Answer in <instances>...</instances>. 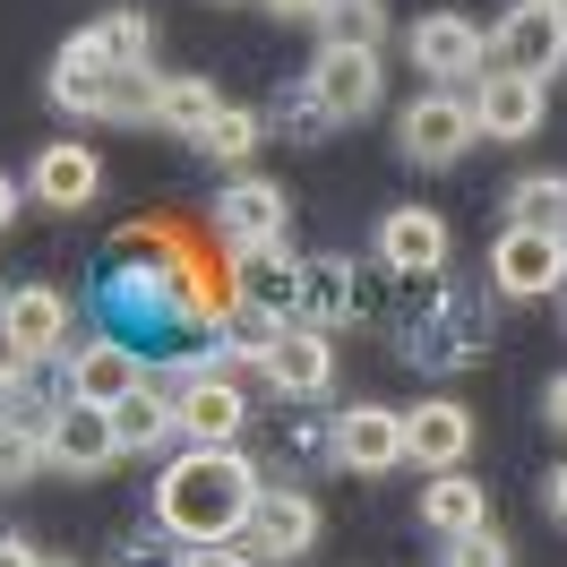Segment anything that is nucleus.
Here are the masks:
<instances>
[{
	"mask_svg": "<svg viewBox=\"0 0 567 567\" xmlns=\"http://www.w3.org/2000/svg\"><path fill=\"white\" fill-rule=\"evenodd\" d=\"M258 491H267V473L241 447H181L155 482V525L173 542H241Z\"/></svg>",
	"mask_w": 567,
	"mask_h": 567,
	"instance_id": "obj_1",
	"label": "nucleus"
},
{
	"mask_svg": "<svg viewBox=\"0 0 567 567\" xmlns=\"http://www.w3.org/2000/svg\"><path fill=\"white\" fill-rule=\"evenodd\" d=\"M498 327H491V292L482 284H439L422 276V292L404 301V319H395V353L430 370V379H456L473 361H491Z\"/></svg>",
	"mask_w": 567,
	"mask_h": 567,
	"instance_id": "obj_2",
	"label": "nucleus"
},
{
	"mask_svg": "<svg viewBox=\"0 0 567 567\" xmlns=\"http://www.w3.org/2000/svg\"><path fill=\"white\" fill-rule=\"evenodd\" d=\"M215 241L224 258H249V249H284L292 241V207H284V181L241 173L224 198H215Z\"/></svg>",
	"mask_w": 567,
	"mask_h": 567,
	"instance_id": "obj_3",
	"label": "nucleus"
},
{
	"mask_svg": "<svg viewBox=\"0 0 567 567\" xmlns=\"http://www.w3.org/2000/svg\"><path fill=\"white\" fill-rule=\"evenodd\" d=\"M473 138H482V130H473V95H447V86L413 95L404 121H395V155H404V164H456Z\"/></svg>",
	"mask_w": 567,
	"mask_h": 567,
	"instance_id": "obj_4",
	"label": "nucleus"
},
{
	"mask_svg": "<svg viewBox=\"0 0 567 567\" xmlns=\"http://www.w3.org/2000/svg\"><path fill=\"white\" fill-rule=\"evenodd\" d=\"M491 70L559 78L567 70V18H559V9H542V0H516V9L491 27Z\"/></svg>",
	"mask_w": 567,
	"mask_h": 567,
	"instance_id": "obj_5",
	"label": "nucleus"
},
{
	"mask_svg": "<svg viewBox=\"0 0 567 567\" xmlns=\"http://www.w3.org/2000/svg\"><path fill=\"white\" fill-rule=\"evenodd\" d=\"M0 353H18V361L70 353V292H52V284H9V292H0Z\"/></svg>",
	"mask_w": 567,
	"mask_h": 567,
	"instance_id": "obj_6",
	"label": "nucleus"
},
{
	"mask_svg": "<svg viewBox=\"0 0 567 567\" xmlns=\"http://www.w3.org/2000/svg\"><path fill=\"white\" fill-rule=\"evenodd\" d=\"M491 292H507V301H542V292H559L567 284V241L559 233H525V224H507L491 241Z\"/></svg>",
	"mask_w": 567,
	"mask_h": 567,
	"instance_id": "obj_7",
	"label": "nucleus"
},
{
	"mask_svg": "<svg viewBox=\"0 0 567 567\" xmlns=\"http://www.w3.org/2000/svg\"><path fill=\"white\" fill-rule=\"evenodd\" d=\"M258 370H267V388H276L284 404H319V395L336 388V353H327L319 327H301V319H284L276 336H267Z\"/></svg>",
	"mask_w": 567,
	"mask_h": 567,
	"instance_id": "obj_8",
	"label": "nucleus"
},
{
	"mask_svg": "<svg viewBox=\"0 0 567 567\" xmlns=\"http://www.w3.org/2000/svg\"><path fill=\"white\" fill-rule=\"evenodd\" d=\"M292 319L301 327H319V336H336V327H353L370 319V284H361L353 258H301V292H292Z\"/></svg>",
	"mask_w": 567,
	"mask_h": 567,
	"instance_id": "obj_9",
	"label": "nucleus"
},
{
	"mask_svg": "<svg viewBox=\"0 0 567 567\" xmlns=\"http://www.w3.org/2000/svg\"><path fill=\"white\" fill-rule=\"evenodd\" d=\"M173 413H181V439H189V447H233L249 430V395H241V379H224V370H189L181 395H173Z\"/></svg>",
	"mask_w": 567,
	"mask_h": 567,
	"instance_id": "obj_10",
	"label": "nucleus"
},
{
	"mask_svg": "<svg viewBox=\"0 0 567 567\" xmlns=\"http://www.w3.org/2000/svg\"><path fill=\"white\" fill-rule=\"evenodd\" d=\"M310 95H319L336 121H370L379 95H388L379 52H361V43H319V61H310Z\"/></svg>",
	"mask_w": 567,
	"mask_h": 567,
	"instance_id": "obj_11",
	"label": "nucleus"
},
{
	"mask_svg": "<svg viewBox=\"0 0 567 567\" xmlns=\"http://www.w3.org/2000/svg\"><path fill=\"white\" fill-rule=\"evenodd\" d=\"M112 456H121L112 404H86V395H70V404L43 422V464H61V473H104Z\"/></svg>",
	"mask_w": 567,
	"mask_h": 567,
	"instance_id": "obj_12",
	"label": "nucleus"
},
{
	"mask_svg": "<svg viewBox=\"0 0 567 567\" xmlns=\"http://www.w3.org/2000/svg\"><path fill=\"white\" fill-rule=\"evenodd\" d=\"M404 52H413L422 78H482L491 70V35H482L473 18H456V9H430L422 27L404 35Z\"/></svg>",
	"mask_w": 567,
	"mask_h": 567,
	"instance_id": "obj_13",
	"label": "nucleus"
},
{
	"mask_svg": "<svg viewBox=\"0 0 567 567\" xmlns=\"http://www.w3.org/2000/svg\"><path fill=\"white\" fill-rule=\"evenodd\" d=\"M241 542L258 550V567L267 559H301L310 542H319V498L310 491H258V507H249V525H241Z\"/></svg>",
	"mask_w": 567,
	"mask_h": 567,
	"instance_id": "obj_14",
	"label": "nucleus"
},
{
	"mask_svg": "<svg viewBox=\"0 0 567 567\" xmlns=\"http://www.w3.org/2000/svg\"><path fill=\"white\" fill-rule=\"evenodd\" d=\"M379 267L404 284H422L447 267V215H430V207H388L379 215Z\"/></svg>",
	"mask_w": 567,
	"mask_h": 567,
	"instance_id": "obj_15",
	"label": "nucleus"
},
{
	"mask_svg": "<svg viewBox=\"0 0 567 567\" xmlns=\"http://www.w3.org/2000/svg\"><path fill=\"white\" fill-rule=\"evenodd\" d=\"M404 456L422 464V473H456L473 456V413H464L456 395H422L404 413Z\"/></svg>",
	"mask_w": 567,
	"mask_h": 567,
	"instance_id": "obj_16",
	"label": "nucleus"
},
{
	"mask_svg": "<svg viewBox=\"0 0 567 567\" xmlns=\"http://www.w3.org/2000/svg\"><path fill=\"white\" fill-rule=\"evenodd\" d=\"M336 464L344 473H395L404 464V413L395 404H344L336 413Z\"/></svg>",
	"mask_w": 567,
	"mask_h": 567,
	"instance_id": "obj_17",
	"label": "nucleus"
},
{
	"mask_svg": "<svg viewBox=\"0 0 567 567\" xmlns=\"http://www.w3.org/2000/svg\"><path fill=\"white\" fill-rule=\"evenodd\" d=\"M542 78H516V70H491L482 86H473V130H491L498 146H516L542 130Z\"/></svg>",
	"mask_w": 567,
	"mask_h": 567,
	"instance_id": "obj_18",
	"label": "nucleus"
},
{
	"mask_svg": "<svg viewBox=\"0 0 567 567\" xmlns=\"http://www.w3.org/2000/svg\"><path fill=\"white\" fill-rule=\"evenodd\" d=\"M130 388H146V353H138V344L86 336V344L70 353V395H86V404H121Z\"/></svg>",
	"mask_w": 567,
	"mask_h": 567,
	"instance_id": "obj_19",
	"label": "nucleus"
},
{
	"mask_svg": "<svg viewBox=\"0 0 567 567\" xmlns=\"http://www.w3.org/2000/svg\"><path fill=\"white\" fill-rule=\"evenodd\" d=\"M104 189V164H95V146H43L35 173H27V198L52 215H78L86 198Z\"/></svg>",
	"mask_w": 567,
	"mask_h": 567,
	"instance_id": "obj_20",
	"label": "nucleus"
},
{
	"mask_svg": "<svg viewBox=\"0 0 567 567\" xmlns=\"http://www.w3.org/2000/svg\"><path fill=\"white\" fill-rule=\"evenodd\" d=\"M422 525L439 533V542H456V533H473V525H491V491L473 482V473H430L422 482Z\"/></svg>",
	"mask_w": 567,
	"mask_h": 567,
	"instance_id": "obj_21",
	"label": "nucleus"
},
{
	"mask_svg": "<svg viewBox=\"0 0 567 567\" xmlns=\"http://www.w3.org/2000/svg\"><path fill=\"white\" fill-rule=\"evenodd\" d=\"M112 430H121V456H164V447L181 439V413H173V395L130 388L121 404H112Z\"/></svg>",
	"mask_w": 567,
	"mask_h": 567,
	"instance_id": "obj_22",
	"label": "nucleus"
},
{
	"mask_svg": "<svg viewBox=\"0 0 567 567\" xmlns=\"http://www.w3.org/2000/svg\"><path fill=\"white\" fill-rule=\"evenodd\" d=\"M224 112V95H215V78H155V130H173L181 146H198L207 138V121Z\"/></svg>",
	"mask_w": 567,
	"mask_h": 567,
	"instance_id": "obj_23",
	"label": "nucleus"
},
{
	"mask_svg": "<svg viewBox=\"0 0 567 567\" xmlns=\"http://www.w3.org/2000/svg\"><path fill=\"white\" fill-rule=\"evenodd\" d=\"M233 267H241V301H249V310L292 319V292H301V258H292V241H284V249H249V258H233Z\"/></svg>",
	"mask_w": 567,
	"mask_h": 567,
	"instance_id": "obj_24",
	"label": "nucleus"
},
{
	"mask_svg": "<svg viewBox=\"0 0 567 567\" xmlns=\"http://www.w3.org/2000/svg\"><path fill=\"white\" fill-rule=\"evenodd\" d=\"M70 112H78V121H112V130H130V121L155 112V78H146V70H104Z\"/></svg>",
	"mask_w": 567,
	"mask_h": 567,
	"instance_id": "obj_25",
	"label": "nucleus"
},
{
	"mask_svg": "<svg viewBox=\"0 0 567 567\" xmlns=\"http://www.w3.org/2000/svg\"><path fill=\"white\" fill-rule=\"evenodd\" d=\"M104 70H121V61L104 52V35H95V27H86V35H70L61 52H52V104L70 112V104H78V95H86V86H95Z\"/></svg>",
	"mask_w": 567,
	"mask_h": 567,
	"instance_id": "obj_26",
	"label": "nucleus"
},
{
	"mask_svg": "<svg viewBox=\"0 0 567 567\" xmlns=\"http://www.w3.org/2000/svg\"><path fill=\"white\" fill-rule=\"evenodd\" d=\"M507 224H525V233H559L567 241V181L559 173H525L507 189Z\"/></svg>",
	"mask_w": 567,
	"mask_h": 567,
	"instance_id": "obj_27",
	"label": "nucleus"
},
{
	"mask_svg": "<svg viewBox=\"0 0 567 567\" xmlns=\"http://www.w3.org/2000/svg\"><path fill=\"white\" fill-rule=\"evenodd\" d=\"M267 121H276L292 146H319V138H336V130H344V121H336V112L310 95V78H292V86L276 95V112H267Z\"/></svg>",
	"mask_w": 567,
	"mask_h": 567,
	"instance_id": "obj_28",
	"label": "nucleus"
},
{
	"mask_svg": "<svg viewBox=\"0 0 567 567\" xmlns=\"http://www.w3.org/2000/svg\"><path fill=\"white\" fill-rule=\"evenodd\" d=\"M258 138H267V112H249V104H224V112L207 121L198 155H215V164H249V155H258Z\"/></svg>",
	"mask_w": 567,
	"mask_h": 567,
	"instance_id": "obj_29",
	"label": "nucleus"
},
{
	"mask_svg": "<svg viewBox=\"0 0 567 567\" xmlns=\"http://www.w3.org/2000/svg\"><path fill=\"white\" fill-rule=\"evenodd\" d=\"M319 35L379 52V35H388V0H327V9H319Z\"/></svg>",
	"mask_w": 567,
	"mask_h": 567,
	"instance_id": "obj_30",
	"label": "nucleus"
},
{
	"mask_svg": "<svg viewBox=\"0 0 567 567\" xmlns=\"http://www.w3.org/2000/svg\"><path fill=\"white\" fill-rule=\"evenodd\" d=\"M95 35H104V52L121 70H146V61H155V18H146V9H112Z\"/></svg>",
	"mask_w": 567,
	"mask_h": 567,
	"instance_id": "obj_31",
	"label": "nucleus"
},
{
	"mask_svg": "<svg viewBox=\"0 0 567 567\" xmlns=\"http://www.w3.org/2000/svg\"><path fill=\"white\" fill-rule=\"evenodd\" d=\"M43 464V430H27V422H0V482H27Z\"/></svg>",
	"mask_w": 567,
	"mask_h": 567,
	"instance_id": "obj_32",
	"label": "nucleus"
},
{
	"mask_svg": "<svg viewBox=\"0 0 567 567\" xmlns=\"http://www.w3.org/2000/svg\"><path fill=\"white\" fill-rule=\"evenodd\" d=\"M173 567H258V550L249 542H181Z\"/></svg>",
	"mask_w": 567,
	"mask_h": 567,
	"instance_id": "obj_33",
	"label": "nucleus"
},
{
	"mask_svg": "<svg viewBox=\"0 0 567 567\" xmlns=\"http://www.w3.org/2000/svg\"><path fill=\"white\" fill-rule=\"evenodd\" d=\"M447 567H507V542L491 525H473V533H456V559Z\"/></svg>",
	"mask_w": 567,
	"mask_h": 567,
	"instance_id": "obj_34",
	"label": "nucleus"
},
{
	"mask_svg": "<svg viewBox=\"0 0 567 567\" xmlns=\"http://www.w3.org/2000/svg\"><path fill=\"white\" fill-rule=\"evenodd\" d=\"M112 567H173V559H164L155 542H121V550H112Z\"/></svg>",
	"mask_w": 567,
	"mask_h": 567,
	"instance_id": "obj_35",
	"label": "nucleus"
},
{
	"mask_svg": "<svg viewBox=\"0 0 567 567\" xmlns=\"http://www.w3.org/2000/svg\"><path fill=\"white\" fill-rule=\"evenodd\" d=\"M258 9H267V18H292V27H301V18H319L327 0H258Z\"/></svg>",
	"mask_w": 567,
	"mask_h": 567,
	"instance_id": "obj_36",
	"label": "nucleus"
},
{
	"mask_svg": "<svg viewBox=\"0 0 567 567\" xmlns=\"http://www.w3.org/2000/svg\"><path fill=\"white\" fill-rule=\"evenodd\" d=\"M542 498H550V525H567V464L550 473V482H542Z\"/></svg>",
	"mask_w": 567,
	"mask_h": 567,
	"instance_id": "obj_37",
	"label": "nucleus"
},
{
	"mask_svg": "<svg viewBox=\"0 0 567 567\" xmlns=\"http://www.w3.org/2000/svg\"><path fill=\"white\" fill-rule=\"evenodd\" d=\"M18 207H27V189H18V181L0 173V233H9V224H18Z\"/></svg>",
	"mask_w": 567,
	"mask_h": 567,
	"instance_id": "obj_38",
	"label": "nucleus"
},
{
	"mask_svg": "<svg viewBox=\"0 0 567 567\" xmlns=\"http://www.w3.org/2000/svg\"><path fill=\"white\" fill-rule=\"evenodd\" d=\"M0 567H43V559L27 550V542H18V533H0Z\"/></svg>",
	"mask_w": 567,
	"mask_h": 567,
	"instance_id": "obj_39",
	"label": "nucleus"
},
{
	"mask_svg": "<svg viewBox=\"0 0 567 567\" xmlns=\"http://www.w3.org/2000/svg\"><path fill=\"white\" fill-rule=\"evenodd\" d=\"M550 422L567 430V370H559V379H550Z\"/></svg>",
	"mask_w": 567,
	"mask_h": 567,
	"instance_id": "obj_40",
	"label": "nucleus"
},
{
	"mask_svg": "<svg viewBox=\"0 0 567 567\" xmlns=\"http://www.w3.org/2000/svg\"><path fill=\"white\" fill-rule=\"evenodd\" d=\"M542 9H559V18H567V0H542Z\"/></svg>",
	"mask_w": 567,
	"mask_h": 567,
	"instance_id": "obj_41",
	"label": "nucleus"
},
{
	"mask_svg": "<svg viewBox=\"0 0 567 567\" xmlns=\"http://www.w3.org/2000/svg\"><path fill=\"white\" fill-rule=\"evenodd\" d=\"M43 567H70V559H43Z\"/></svg>",
	"mask_w": 567,
	"mask_h": 567,
	"instance_id": "obj_42",
	"label": "nucleus"
}]
</instances>
